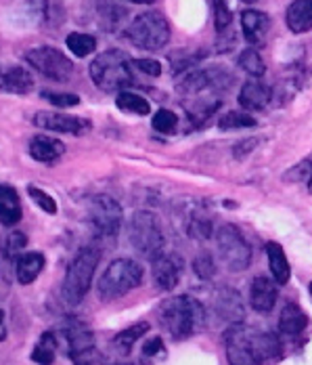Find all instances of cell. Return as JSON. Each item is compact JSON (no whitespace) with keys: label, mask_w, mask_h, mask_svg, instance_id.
Returning a JSON list of instances; mask_svg holds the SVG:
<instances>
[{"label":"cell","mask_w":312,"mask_h":365,"mask_svg":"<svg viewBox=\"0 0 312 365\" xmlns=\"http://www.w3.org/2000/svg\"><path fill=\"white\" fill-rule=\"evenodd\" d=\"M235 76L224 68H206L182 73L176 84L182 106L195 126H202L222 106V95L233 88Z\"/></svg>","instance_id":"obj_1"},{"label":"cell","mask_w":312,"mask_h":365,"mask_svg":"<svg viewBox=\"0 0 312 365\" xmlns=\"http://www.w3.org/2000/svg\"><path fill=\"white\" fill-rule=\"evenodd\" d=\"M281 342L271 331L245 328L243 324L231 326L227 331V359L229 365H260L275 359Z\"/></svg>","instance_id":"obj_2"},{"label":"cell","mask_w":312,"mask_h":365,"mask_svg":"<svg viewBox=\"0 0 312 365\" xmlns=\"http://www.w3.org/2000/svg\"><path fill=\"white\" fill-rule=\"evenodd\" d=\"M160 322L174 340H187L206 322V311L202 302L189 296L168 298L160 307Z\"/></svg>","instance_id":"obj_3"},{"label":"cell","mask_w":312,"mask_h":365,"mask_svg":"<svg viewBox=\"0 0 312 365\" xmlns=\"http://www.w3.org/2000/svg\"><path fill=\"white\" fill-rule=\"evenodd\" d=\"M88 72H90L93 82L103 93H122L135 84L132 59L120 48H109L99 57H95Z\"/></svg>","instance_id":"obj_4"},{"label":"cell","mask_w":312,"mask_h":365,"mask_svg":"<svg viewBox=\"0 0 312 365\" xmlns=\"http://www.w3.org/2000/svg\"><path fill=\"white\" fill-rule=\"evenodd\" d=\"M99 260H101V252L95 246H86L73 256V260L68 267L66 279H63V288H61L63 298L70 304H80L84 300V296L88 294L90 286H93L95 271L99 267Z\"/></svg>","instance_id":"obj_5"},{"label":"cell","mask_w":312,"mask_h":365,"mask_svg":"<svg viewBox=\"0 0 312 365\" xmlns=\"http://www.w3.org/2000/svg\"><path fill=\"white\" fill-rule=\"evenodd\" d=\"M142 284V267L132 258L113 260L99 279L97 292L103 300H118Z\"/></svg>","instance_id":"obj_6"},{"label":"cell","mask_w":312,"mask_h":365,"mask_svg":"<svg viewBox=\"0 0 312 365\" xmlns=\"http://www.w3.org/2000/svg\"><path fill=\"white\" fill-rule=\"evenodd\" d=\"M126 38L142 51H162L170 42V26L162 13L145 11L130 21L126 28Z\"/></svg>","instance_id":"obj_7"},{"label":"cell","mask_w":312,"mask_h":365,"mask_svg":"<svg viewBox=\"0 0 312 365\" xmlns=\"http://www.w3.org/2000/svg\"><path fill=\"white\" fill-rule=\"evenodd\" d=\"M216 248L224 267L233 273L245 271L251 264V248L235 225H222L218 229Z\"/></svg>","instance_id":"obj_8"},{"label":"cell","mask_w":312,"mask_h":365,"mask_svg":"<svg viewBox=\"0 0 312 365\" xmlns=\"http://www.w3.org/2000/svg\"><path fill=\"white\" fill-rule=\"evenodd\" d=\"M130 242L135 250L147 258H155L164 250V233L162 227L151 212H137L130 219Z\"/></svg>","instance_id":"obj_9"},{"label":"cell","mask_w":312,"mask_h":365,"mask_svg":"<svg viewBox=\"0 0 312 365\" xmlns=\"http://www.w3.org/2000/svg\"><path fill=\"white\" fill-rule=\"evenodd\" d=\"M26 61L34 68L36 72L55 80V82H68L73 73V63L70 57H66L59 48L53 46H36L26 53Z\"/></svg>","instance_id":"obj_10"},{"label":"cell","mask_w":312,"mask_h":365,"mask_svg":"<svg viewBox=\"0 0 312 365\" xmlns=\"http://www.w3.org/2000/svg\"><path fill=\"white\" fill-rule=\"evenodd\" d=\"M88 219L103 237H115L122 227V206L111 195H95L88 202Z\"/></svg>","instance_id":"obj_11"},{"label":"cell","mask_w":312,"mask_h":365,"mask_svg":"<svg viewBox=\"0 0 312 365\" xmlns=\"http://www.w3.org/2000/svg\"><path fill=\"white\" fill-rule=\"evenodd\" d=\"M66 340L73 365H93L97 361L95 334L80 322H71L66 328Z\"/></svg>","instance_id":"obj_12"},{"label":"cell","mask_w":312,"mask_h":365,"mask_svg":"<svg viewBox=\"0 0 312 365\" xmlns=\"http://www.w3.org/2000/svg\"><path fill=\"white\" fill-rule=\"evenodd\" d=\"M151 273L157 290L170 292L178 286L182 275V258L178 255H157L151 260Z\"/></svg>","instance_id":"obj_13"},{"label":"cell","mask_w":312,"mask_h":365,"mask_svg":"<svg viewBox=\"0 0 312 365\" xmlns=\"http://www.w3.org/2000/svg\"><path fill=\"white\" fill-rule=\"evenodd\" d=\"M34 124L38 128L53 130V133H66V135H84L90 130V122L76 115H63L53 111H40L34 115Z\"/></svg>","instance_id":"obj_14"},{"label":"cell","mask_w":312,"mask_h":365,"mask_svg":"<svg viewBox=\"0 0 312 365\" xmlns=\"http://www.w3.org/2000/svg\"><path fill=\"white\" fill-rule=\"evenodd\" d=\"M214 313L222 319V322H229L231 326H237L241 324L243 317H245V304H243L241 294L233 288H220L214 294Z\"/></svg>","instance_id":"obj_15"},{"label":"cell","mask_w":312,"mask_h":365,"mask_svg":"<svg viewBox=\"0 0 312 365\" xmlns=\"http://www.w3.org/2000/svg\"><path fill=\"white\" fill-rule=\"evenodd\" d=\"M279 298L277 282L266 277V275H258L254 282H251V288H249V304L254 311L258 313H271L275 309Z\"/></svg>","instance_id":"obj_16"},{"label":"cell","mask_w":312,"mask_h":365,"mask_svg":"<svg viewBox=\"0 0 312 365\" xmlns=\"http://www.w3.org/2000/svg\"><path fill=\"white\" fill-rule=\"evenodd\" d=\"M241 28L243 36L249 44H258L262 42L269 30H271V19L266 13L262 11H254V9H247L241 13Z\"/></svg>","instance_id":"obj_17"},{"label":"cell","mask_w":312,"mask_h":365,"mask_svg":"<svg viewBox=\"0 0 312 365\" xmlns=\"http://www.w3.org/2000/svg\"><path fill=\"white\" fill-rule=\"evenodd\" d=\"M30 155L34 158L36 162H42V164H53L57 162L63 153H66V145L55 139V137H48V135H36L34 139L30 141L28 147Z\"/></svg>","instance_id":"obj_18"},{"label":"cell","mask_w":312,"mask_h":365,"mask_svg":"<svg viewBox=\"0 0 312 365\" xmlns=\"http://www.w3.org/2000/svg\"><path fill=\"white\" fill-rule=\"evenodd\" d=\"M34 88V76L28 68L15 66L0 76V91L11 95H28Z\"/></svg>","instance_id":"obj_19"},{"label":"cell","mask_w":312,"mask_h":365,"mask_svg":"<svg viewBox=\"0 0 312 365\" xmlns=\"http://www.w3.org/2000/svg\"><path fill=\"white\" fill-rule=\"evenodd\" d=\"M273 99V93L262 82H245L239 91V106L245 111L264 110Z\"/></svg>","instance_id":"obj_20"},{"label":"cell","mask_w":312,"mask_h":365,"mask_svg":"<svg viewBox=\"0 0 312 365\" xmlns=\"http://www.w3.org/2000/svg\"><path fill=\"white\" fill-rule=\"evenodd\" d=\"M285 24L293 34H304L312 30V0H293L287 6Z\"/></svg>","instance_id":"obj_21"},{"label":"cell","mask_w":312,"mask_h":365,"mask_svg":"<svg viewBox=\"0 0 312 365\" xmlns=\"http://www.w3.org/2000/svg\"><path fill=\"white\" fill-rule=\"evenodd\" d=\"M308 326V315L296 304V302H287L283 309H281V315H279V331L283 336H298L302 334Z\"/></svg>","instance_id":"obj_22"},{"label":"cell","mask_w":312,"mask_h":365,"mask_svg":"<svg viewBox=\"0 0 312 365\" xmlns=\"http://www.w3.org/2000/svg\"><path fill=\"white\" fill-rule=\"evenodd\" d=\"M21 215L19 193L11 185H0V222L4 227H13L21 220Z\"/></svg>","instance_id":"obj_23"},{"label":"cell","mask_w":312,"mask_h":365,"mask_svg":"<svg viewBox=\"0 0 312 365\" xmlns=\"http://www.w3.org/2000/svg\"><path fill=\"white\" fill-rule=\"evenodd\" d=\"M44 264H46V258H44V255H40V252H26V255H21L17 258V262H15L17 282L24 284V286L36 282V277L42 273Z\"/></svg>","instance_id":"obj_24"},{"label":"cell","mask_w":312,"mask_h":365,"mask_svg":"<svg viewBox=\"0 0 312 365\" xmlns=\"http://www.w3.org/2000/svg\"><path fill=\"white\" fill-rule=\"evenodd\" d=\"M266 256H269V267H271V273H273V279L277 282V286L289 284V277H291L289 260L277 242L266 244Z\"/></svg>","instance_id":"obj_25"},{"label":"cell","mask_w":312,"mask_h":365,"mask_svg":"<svg viewBox=\"0 0 312 365\" xmlns=\"http://www.w3.org/2000/svg\"><path fill=\"white\" fill-rule=\"evenodd\" d=\"M59 340L53 331H44L32 351V361L38 365H53L57 359Z\"/></svg>","instance_id":"obj_26"},{"label":"cell","mask_w":312,"mask_h":365,"mask_svg":"<svg viewBox=\"0 0 312 365\" xmlns=\"http://www.w3.org/2000/svg\"><path fill=\"white\" fill-rule=\"evenodd\" d=\"M149 329H151V326H149L147 322H139V324H135V326H130V328L122 329V331L115 334V338H113V349H115L118 353H122V355H128L130 349L135 346V342L140 340Z\"/></svg>","instance_id":"obj_27"},{"label":"cell","mask_w":312,"mask_h":365,"mask_svg":"<svg viewBox=\"0 0 312 365\" xmlns=\"http://www.w3.org/2000/svg\"><path fill=\"white\" fill-rule=\"evenodd\" d=\"M99 19H101V26L105 30H118L124 19H126V9L120 6L115 0H99Z\"/></svg>","instance_id":"obj_28"},{"label":"cell","mask_w":312,"mask_h":365,"mask_svg":"<svg viewBox=\"0 0 312 365\" xmlns=\"http://www.w3.org/2000/svg\"><path fill=\"white\" fill-rule=\"evenodd\" d=\"M115 106H118V110L128 111V113H137V115H147V113L151 111L149 101H147L145 97L137 95V93H130V91L118 93Z\"/></svg>","instance_id":"obj_29"},{"label":"cell","mask_w":312,"mask_h":365,"mask_svg":"<svg viewBox=\"0 0 312 365\" xmlns=\"http://www.w3.org/2000/svg\"><path fill=\"white\" fill-rule=\"evenodd\" d=\"M258 126V120L245 111H229L224 115H220L218 120V128L220 130H235V128H254Z\"/></svg>","instance_id":"obj_30"},{"label":"cell","mask_w":312,"mask_h":365,"mask_svg":"<svg viewBox=\"0 0 312 365\" xmlns=\"http://www.w3.org/2000/svg\"><path fill=\"white\" fill-rule=\"evenodd\" d=\"M66 44L76 57H88L97 48V38L90 34H82V32H73L66 38Z\"/></svg>","instance_id":"obj_31"},{"label":"cell","mask_w":312,"mask_h":365,"mask_svg":"<svg viewBox=\"0 0 312 365\" xmlns=\"http://www.w3.org/2000/svg\"><path fill=\"white\" fill-rule=\"evenodd\" d=\"M237 66L241 68L243 72L254 76V78H260V76H264V72H266V66H264V61H262V57H260V53L256 48H245V51H241V55L237 59Z\"/></svg>","instance_id":"obj_32"},{"label":"cell","mask_w":312,"mask_h":365,"mask_svg":"<svg viewBox=\"0 0 312 365\" xmlns=\"http://www.w3.org/2000/svg\"><path fill=\"white\" fill-rule=\"evenodd\" d=\"M187 233L191 240H197V242H206L212 237L214 233V227H212V220L206 217V215H193L189 219V225H187Z\"/></svg>","instance_id":"obj_33"},{"label":"cell","mask_w":312,"mask_h":365,"mask_svg":"<svg viewBox=\"0 0 312 365\" xmlns=\"http://www.w3.org/2000/svg\"><path fill=\"white\" fill-rule=\"evenodd\" d=\"M151 126L157 130V133H164V135H172L178 126V115L170 110H160L153 120H151Z\"/></svg>","instance_id":"obj_34"},{"label":"cell","mask_w":312,"mask_h":365,"mask_svg":"<svg viewBox=\"0 0 312 365\" xmlns=\"http://www.w3.org/2000/svg\"><path fill=\"white\" fill-rule=\"evenodd\" d=\"M285 179L293 182H304L306 189H308V193H312V158L311 160L300 162L298 166H293V168L285 175Z\"/></svg>","instance_id":"obj_35"},{"label":"cell","mask_w":312,"mask_h":365,"mask_svg":"<svg viewBox=\"0 0 312 365\" xmlns=\"http://www.w3.org/2000/svg\"><path fill=\"white\" fill-rule=\"evenodd\" d=\"M212 6H214V26L222 34L224 30H229V26L233 21L231 9H229L227 0H212Z\"/></svg>","instance_id":"obj_36"},{"label":"cell","mask_w":312,"mask_h":365,"mask_svg":"<svg viewBox=\"0 0 312 365\" xmlns=\"http://www.w3.org/2000/svg\"><path fill=\"white\" fill-rule=\"evenodd\" d=\"M42 99L53 103L55 108H76L80 106V97L71 93H53V91H42Z\"/></svg>","instance_id":"obj_37"},{"label":"cell","mask_w":312,"mask_h":365,"mask_svg":"<svg viewBox=\"0 0 312 365\" xmlns=\"http://www.w3.org/2000/svg\"><path fill=\"white\" fill-rule=\"evenodd\" d=\"M28 193H30V197L34 200L36 206L42 208L44 212H48V215H55V212H57V202H55L46 191H42V189H38L34 185H30V187H28Z\"/></svg>","instance_id":"obj_38"},{"label":"cell","mask_w":312,"mask_h":365,"mask_svg":"<svg viewBox=\"0 0 312 365\" xmlns=\"http://www.w3.org/2000/svg\"><path fill=\"white\" fill-rule=\"evenodd\" d=\"M193 271L199 279H212L214 273H216V267H214V258L209 255H199L195 256L193 260Z\"/></svg>","instance_id":"obj_39"},{"label":"cell","mask_w":312,"mask_h":365,"mask_svg":"<svg viewBox=\"0 0 312 365\" xmlns=\"http://www.w3.org/2000/svg\"><path fill=\"white\" fill-rule=\"evenodd\" d=\"M132 66H137L140 72L153 76V78H157L162 73V63L155 59H132Z\"/></svg>","instance_id":"obj_40"},{"label":"cell","mask_w":312,"mask_h":365,"mask_svg":"<svg viewBox=\"0 0 312 365\" xmlns=\"http://www.w3.org/2000/svg\"><path fill=\"white\" fill-rule=\"evenodd\" d=\"M162 351H164V340H162L160 336L149 338V340L142 344V355H145V357H155V355H160Z\"/></svg>","instance_id":"obj_41"},{"label":"cell","mask_w":312,"mask_h":365,"mask_svg":"<svg viewBox=\"0 0 312 365\" xmlns=\"http://www.w3.org/2000/svg\"><path fill=\"white\" fill-rule=\"evenodd\" d=\"M258 145V139H245L241 143H237L235 149H233V155L237 158V160H243L245 155H249L251 151H254V147Z\"/></svg>","instance_id":"obj_42"},{"label":"cell","mask_w":312,"mask_h":365,"mask_svg":"<svg viewBox=\"0 0 312 365\" xmlns=\"http://www.w3.org/2000/svg\"><path fill=\"white\" fill-rule=\"evenodd\" d=\"M6 340V324H4V311H0V342Z\"/></svg>","instance_id":"obj_43"},{"label":"cell","mask_w":312,"mask_h":365,"mask_svg":"<svg viewBox=\"0 0 312 365\" xmlns=\"http://www.w3.org/2000/svg\"><path fill=\"white\" fill-rule=\"evenodd\" d=\"M128 2H135V4H153L155 0H128Z\"/></svg>","instance_id":"obj_44"},{"label":"cell","mask_w":312,"mask_h":365,"mask_svg":"<svg viewBox=\"0 0 312 365\" xmlns=\"http://www.w3.org/2000/svg\"><path fill=\"white\" fill-rule=\"evenodd\" d=\"M243 2H249V4H251V2H256V0H243Z\"/></svg>","instance_id":"obj_45"},{"label":"cell","mask_w":312,"mask_h":365,"mask_svg":"<svg viewBox=\"0 0 312 365\" xmlns=\"http://www.w3.org/2000/svg\"><path fill=\"white\" fill-rule=\"evenodd\" d=\"M122 365H139V364H122Z\"/></svg>","instance_id":"obj_46"},{"label":"cell","mask_w":312,"mask_h":365,"mask_svg":"<svg viewBox=\"0 0 312 365\" xmlns=\"http://www.w3.org/2000/svg\"><path fill=\"white\" fill-rule=\"evenodd\" d=\"M308 290H311V296H312V284H311V288H308Z\"/></svg>","instance_id":"obj_47"},{"label":"cell","mask_w":312,"mask_h":365,"mask_svg":"<svg viewBox=\"0 0 312 365\" xmlns=\"http://www.w3.org/2000/svg\"><path fill=\"white\" fill-rule=\"evenodd\" d=\"M0 76H2V73H0Z\"/></svg>","instance_id":"obj_48"}]
</instances>
